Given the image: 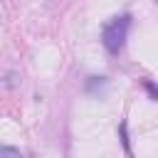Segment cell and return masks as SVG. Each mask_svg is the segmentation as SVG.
I'll list each match as a JSON object with an SVG mask.
<instances>
[{
	"instance_id": "cell-1",
	"label": "cell",
	"mask_w": 158,
	"mask_h": 158,
	"mask_svg": "<svg viewBox=\"0 0 158 158\" xmlns=\"http://www.w3.org/2000/svg\"><path fill=\"white\" fill-rule=\"evenodd\" d=\"M128 27H131V17H128V15H123V17H114V20L104 27V32H101V42H104V47H106L109 54H118V52H121V47H123V42H126V32H128Z\"/></svg>"
},
{
	"instance_id": "cell-2",
	"label": "cell",
	"mask_w": 158,
	"mask_h": 158,
	"mask_svg": "<svg viewBox=\"0 0 158 158\" xmlns=\"http://www.w3.org/2000/svg\"><path fill=\"white\" fill-rule=\"evenodd\" d=\"M86 94H94V96H101L106 91V79L104 77H89L86 79Z\"/></svg>"
},
{
	"instance_id": "cell-3",
	"label": "cell",
	"mask_w": 158,
	"mask_h": 158,
	"mask_svg": "<svg viewBox=\"0 0 158 158\" xmlns=\"http://www.w3.org/2000/svg\"><path fill=\"white\" fill-rule=\"evenodd\" d=\"M2 86L5 89H17L20 86V72L17 69H7L2 74Z\"/></svg>"
},
{
	"instance_id": "cell-4",
	"label": "cell",
	"mask_w": 158,
	"mask_h": 158,
	"mask_svg": "<svg viewBox=\"0 0 158 158\" xmlns=\"http://www.w3.org/2000/svg\"><path fill=\"white\" fill-rule=\"evenodd\" d=\"M0 158H25L17 148H12V146H2L0 148Z\"/></svg>"
},
{
	"instance_id": "cell-5",
	"label": "cell",
	"mask_w": 158,
	"mask_h": 158,
	"mask_svg": "<svg viewBox=\"0 0 158 158\" xmlns=\"http://www.w3.org/2000/svg\"><path fill=\"white\" fill-rule=\"evenodd\" d=\"M118 131H121V141H123V148H126V153H131V148H128V133H126V121H121Z\"/></svg>"
},
{
	"instance_id": "cell-6",
	"label": "cell",
	"mask_w": 158,
	"mask_h": 158,
	"mask_svg": "<svg viewBox=\"0 0 158 158\" xmlns=\"http://www.w3.org/2000/svg\"><path fill=\"white\" fill-rule=\"evenodd\" d=\"M143 86H146V91L151 94V99H153V101H158V89H156L151 81H143Z\"/></svg>"
}]
</instances>
